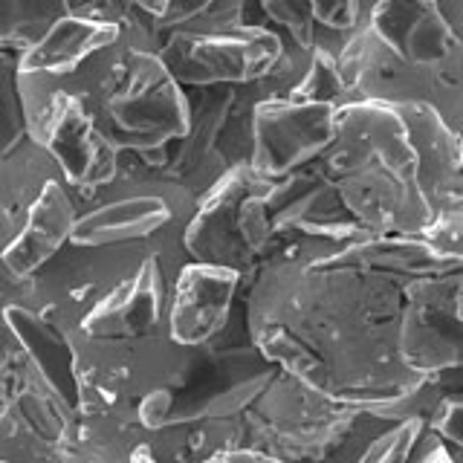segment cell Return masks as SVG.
<instances>
[{"mask_svg": "<svg viewBox=\"0 0 463 463\" xmlns=\"http://www.w3.org/2000/svg\"><path fill=\"white\" fill-rule=\"evenodd\" d=\"M345 243L275 241L243 287L246 327L267 359L330 397L394 400L423 380L397 354L405 284L342 258Z\"/></svg>", "mask_w": 463, "mask_h": 463, "instance_id": "6da1fadb", "label": "cell"}, {"mask_svg": "<svg viewBox=\"0 0 463 463\" xmlns=\"http://www.w3.org/2000/svg\"><path fill=\"white\" fill-rule=\"evenodd\" d=\"M313 165L368 235L423 238L434 223L397 108L376 101L336 108L333 139Z\"/></svg>", "mask_w": 463, "mask_h": 463, "instance_id": "7a4b0ae2", "label": "cell"}, {"mask_svg": "<svg viewBox=\"0 0 463 463\" xmlns=\"http://www.w3.org/2000/svg\"><path fill=\"white\" fill-rule=\"evenodd\" d=\"M76 223L70 243L76 246H154L185 255L183 235L197 200L165 168L145 165L134 154H119L110 180L72 188Z\"/></svg>", "mask_w": 463, "mask_h": 463, "instance_id": "3957f363", "label": "cell"}, {"mask_svg": "<svg viewBox=\"0 0 463 463\" xmlns=\"http://www.w3.org/2000/svg\"><path fill=\"white\" fill-rule=\"evenodd\" d=\"M90 119L119 154L168 171L174 145L188 128V93L174 81L159 50L139 47L130 50L119 84Z\"/></svg>", "mask_w": 463, "mask_h": 463, "instance_id": "277c9868", "label": "cell"}, {"mask_svg": "<svg viewBox=\"0 0 463 463\" xmlns=\"http://www.w3.org/2000/svg\"><path fill=\"white\" fill-rule=\"evenodd\" d=\"M356 409V402L330 397L279 368L241 414V446L284 463H325L351 426Z\"/></svg>", "mask_w": 463, "mask_h": 463, "instance_id": "5b68a950", "label": "cell"}, {"mask_svg": "<svg viewBox=\"0 0 463 463\" xmlns=\"http://www.w3.org/2000/svg\"><path fill=\"white\" fill-rule=\"evenodd\" d=\"M188 93V128L174 145L168 174L200 200L229 171L252 163V113L258 87H200Z\"/></svg>", "mask_w": 463, "mask_h": 463, "instance_id": "8992f818", "label": "cell"}, {"mask_svg": "<svg viewBox=\"0 0 463 463\" xmlns=\"http://www.w3.org/2000/svg\"><path fill=\"white\" fill-rule=\"evenodd\" d=\"M339 76L351 101L376 105H423L458 130L463 128V70H423L402 61L376 38L368 26H359L347 38L336 58Z\"/></svg>", "mask_w": 463, "mask_h": 463, "instance_id": "52a82bcc", "label": "cell"}, {"mask_svg": "<svg viewBox=\"0 0 463 463\" xmlns=\"http://www.w3.org/2000/svg\"><path fill=\"white\" fill-rule=\"evenodd\" d=\"M281 50L284 35L279 29L243 21L212 29H174L163 35L159 58L183 90H200L264 79Z\"/></svg>", "mask_w": 463, "mask_h": 463, "instance_id": "ba28073f", "label": "cell"}, {"mask_svg": "<svg viewBox=\"0 0 463 463\" xmlns=\"http://www.w3.org/2000/svg\"><path fill=\"white\" fill-rule=\"evenodd\" d=\"M463 272L423 275L402 287L397 354L417 376L452 373L463 365Z\"/></svg>", "mask_w": 463, "mask_h": 463, "instance_id": "9c48e42d", "label": "cell"}, {"mask_svg": "<svg viewBox=\"0 0 463 463\" xmlns=\"http://www.w3.org/2000/svg\"><path fill=\"white\" fill-rule=\"evenodd\" d=\"M336 108L313 101L272 99L252 113V168L269 180H281L307 168L333 139Z\"/></svg>", "mask_w": 463, "mask_h": 463, "instance_id": "30bf717a", "label": "cell"}, {"mask_svg": "<svg viewBox=\"0 0 463 463\" xmlns=\"http://www.w3.org/2000/svg\"><path fill=\"white\" fill-rule=\"evenodd\" d=\"M359 26H368L402 61L423 70H463L460 26L438 0H373Z\"/></svg>", "mask_w": 463, "mask_h": 463, "instance_id": "8fae6325", "label": "cell"}, {"mask_svg": "<svg viewBox=\"0 0 463 463\" xmlns=\"http://www.w3.org/2000/svg\"><path fill=\"white\" fill-rule=\"evenodd\" d=\"M243 296V279L223 267L185 260L171 284L168 336L180 347H206L229 327Z\"/></svg>", "mask_w": 463, "mask_h": 463, "instance_id": "7c38bea8", "label": "cell"}, {"mask_svg": "<svg viewBox=\"0 0 463 463\" xmlns=\"http://www.w3.org/2000/svg\"><path fill=\"white\" fill-rule=\"evenodd\" d=\"M397 113L414 148L420 192H423L434 221L449 214H463L460 134L423 105H400Z\"/></svg>", "mask_w": 463, "mask_h": 463, "instance_id": "4fadbf2b", "label": "cell"}, {"mask_svg": "<svg viewBox=\"0 0 463 463\" xmlns=\"http://www.w3.org/2000/svg\"><path fill=\"white\" fill-rule=\"evenodd\" d=\"M4 327L14 347L33 368L35 380L50 394L76 414L81 405L79 371H76V347L70 333L55 325L50 316L35 310L33 304H9L4 310Z\"/></svg>", "mask_w": 463, "mask_h": 463, "instance_id": "5bb4252c", "label": "cell"}, {"mask_svg": "<svg viewBox=\"0 0 463 463\" xmlns=\"http://www.w3.org/2000/svg\"><path fill=\"white\" fill-rule=\"evenodd\" d=\"M72 223H76V200H72L70 183L61 177L29 209L21 232L0 252V264L14 279L29 281L38 269L47 267L64 250L72 235Z\"/></svg>", "mask_w": 463, "mask_h": 463, "instance_id": "9a60e30c", "label": "cell"}, {"mask_svg": "<svg viewBox=\"0 0 463 463\" xmlns=\"http://www.w3.org/2000/svg\"><path fill=\"white\" fill-rule=\"evenodd\" d=\"M243 423L232 420H168L154 429H145L142 449L156 463H209L226 449H241Z\"/></svg>", "mask_w": 463, "mask_h": 463, "instance_id": "2e32d148", "label": "cell"}, {"mask_svg": "<svg viewBox=\"0 0 463 463\" xmlns=\"http://www.w3.org/2000/svg\"><path fill=\"white\" fill-rule=\"evenodd\" d=\"M67 12V0H0V50H29Z\"/></svg>", "mask_w": 463, "mask_h": 463, "instance_id": "e0dca14e", "label": "cell"}, {"mask_svg": "<svg viewBox=\"0 0 463 463\" xmlns=\"http://www.w3.org/2000/svg\"><path fill=\"white\" fill-rule=\"evenodd\" d=\"M250 0H168L165 12L154 21L156 35L163 38L174 29H212L246 21Z\"/></svg>", "mask_w": 463, "mask_h": 463, "instance_id": "ac0fdd59", "label": "cell"}, {"mask_svg": "<svg viewBox=\"0 0 463 463\" xmlns=\"http://www.w3.org/2000/svg\"><path fill=\"white\" fill-rule=\"evenodd\" d=\"M26 110L21 96L18 52L0 50V156L26 139Z\"/></svg>", "mask_w": 463, "mask_h": 463, "instance_id": "d6986e66", "label": "cell"}, {"mask_svg": "<svg viewBox=\"0 0 463 463\" xmlns=\"http://www.w3.org/2000/svg\"><path fill=\"white\" fill-rule=\"evenodd\" d=\"M310 12L318 26V41L313 52H322L336 61L347 38L359 29L362 0H310Z\"/></svg>", "mask_w": 463, "mask_h": 463, "instance_id": "ffe728a7", "label": "cell"}, {"mask_svg": "<svg viewBox=\"0 0 463 463\" xmlns=\"http://www.w3.org/2000/svg\"><path fill=\"white\" fill-rule=\"evenodd\" d=\"M426 431V423L417 417H400L394 423L380 429L373 438L359 449L354 463H409L420 434Z\"/></svg>", "mask_w": 463, "mask_h": 463, "instance_id": "44dd1931", "label": "cell"}, {"mask_svg": "<svg viewBox=\"0 0 463 463\" xmlns=\"http://www.w3.org/2000/svg\"><path fill=\"white\" fill-rule=\"evenodd\" d=\"M258 9L264 12V18L272 29H279L281 35L296 41L304 50H316L318 26L313 21L310 0H255Z\"/></svg>", "mask_w": 463, "mask_h": 463, "instance_id": "7402d4cb", "label": "cell"}, {"mask_svg": "<svg viewBox=\"0 0 463 463\" xmlns=\"http://www.w3.org/2000/svg\"><path fill=\"white\" fill-rule=\"evenodd\" d=\"M289 101H313V105H330V108L347 105V90L336 61L322 52H313L310 67L293 90V96H289Z\"/></svg>", "mask_w": 463, "mask_h": 463, "instance_id": "603a6c76", "label": "cell"}, {"mask_svg": "<svg viewBox=\"0 0 463 463\" xmlns=\"http://www.w3.org/2000/svg\"><path fill=\"white\" fill-rule=\"evenodd\" d=\"M460 423H463V402H460L458 388H455V391H449V394H443L440 402L434 405V411L426 420V429L431 434H438V438L460 458V449H463Z\"/></svg>", "mask_w": 463, "mask_h": 463, "instance_id": "cb8c5ba5", "label": "cell"}, {"mask_svg": "<svg viewBox=\"0 0 463 463\" xmlns=\"http://www.w3.org/2000/svg\"><path fill=\"white\" fill-rule=\"evenodd\" d=\"M409 463H460V458L438 438V434H431L426 429L423 434H420V440L414 446Z\"/></svg>", "mask_w": 463, "mask_h": 463, "instance_id": "d4e9b609", "label": "cell"}, {"mask_svg": "<svg viewBox=\"0 0 463 463\" xmlns=\"http://www.w3.org/2000/svg\"><path fill=\"white\" fill-rule=\"evenodd\" d=\"M209 463H284V460L269 458V455H264V452H255V449L241 446V449H226V452L214 455Z\"/></svg>", "mask_w": 463, "mask_h": 463, "instance_id": "484cf974", "label": "cell"}, {"mask_svg": "<svg viewBox=\"0 0 463 463\" xmlns=\"http://www.w3.org/2000/svg\"><path fill=\"white\" fill-rule=\"evenodd\" d=\"M125 4H130L134 9H139L142 14H148L151 21H156L159 14L165 12V4H168V0H125Z\"/></svg>", "mask_w": 463, "mask_h": 463, "instance_id": "4316f807", "label": "cell"}, {"mask_svg": "<svg viewBox=\"0 0 463 463\" xmlns=\"http://www.w3.org/2000/svg\"><path fill=\"white\" fill-rule=\"evenodd\" d=\"M130 463H156L148 452H145V449H139V452L134 455V458H130Z\"/></svg>", "mask_w": 463, "mask_h": 463, "instance_id": "83f0119b", "label": "cell"}, {"mask_svg": "<svg viewBox=\"0 0 463 463\" xmlns=\"http://www.w3.org/2000/svg\"><path fill=\"white\" fill-rule=\"evenodd\" d=\"M90 0H67V6H70V12H76V9H81V6H87Z\"/></svg>", "mask_w": 463, "mask_h": 463, "instance_id": "f1b7e54d", "label": "cell"}, {"mask_svg": "<svg viewBox=\"0 0 463 463\" xmlns=\"http://www.w3.org/2000/svg\"><path fill=\"white\" fill-rule=\"evenodd\" d=\"M0 463H6V460H0Z\"/></svg>", "mask_w": 463, "mask_h": 463, "instance_id": "f546056e", "label": "cell"}]
</instances>
